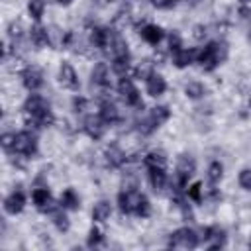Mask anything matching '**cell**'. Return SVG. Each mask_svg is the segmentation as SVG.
<instances>
[{
    "label": "cell",
    "instance_id": "28",
    "mask_svg": "<svg viewBox=\"0 0 251 251\" xmlns=\"http://www.w3.org/2000/svg\"><path fill=\"white\" fill-rule=\"evenodd\" d=\"M6 39L12 43L27 41V27L20 20H10L6 25Z\"/></svg>",
    "mask_w": 251,
    "mask_h": 251
},
{
    "label": "cell",
    "instance_id": "32",
    "mask_svg": "<svg viewBox=\"0 0 251 251\" xmlns=\"http://www.w3.org/2000/svg\"><path fill=\"white\" fill-rule=\"evenodd\" d=\"M151 216H153V204H151L149 196L143 192V196H141V200H139V204L135 208L133 218H137V220H149Z\"/></svg>",
    "mask_w": 251,
    "mask_h": 251
},
{
    "label": "cell",
    "instance_id": "4",
    "mask_svg": "<svg viewBox=\"0 0 251 251\" xmlns=\"http://www.w3.org/2000/svg\"><path fill=\"white\" fill-rule=\"evenodd\" d=\"M39 153V137L37 131L31 127H22L16 131V143H14V151L10 155H18L24 159H35Z\"/></svg>",
    "mask_w": 251,
    "mask_h": 251
},
{
    "label": "cell",
    "instance_id": "41",
    "mask_svg": "<svg viewBox=\"0 0 251 251\" xmlns=\"http://www.w3.org/2000/svg\"><path fill=\"white\" fill-rule=\"evenodd\" d=\"M249 39H251V27H249Z\"/></svg>",
    "mask_w": 251,
    "mask_h": 251
},
{
    "label": "cell",
    "instance_id": "3",
    "mask_svg": "<svg viewBox=\"0 0 251 251\" xmlns=\"http://www.w3.org/2000/svg\"><path fill=\"white\" fill-rule=\"evenodd\" d=\"M167 247L171 249H196L202 245V237H200V229L192 227L190 224H184L176 229H173L167 235Z\"/></svg>",
    "mask_w": 251,
    "mask_h": 251
},
{
    "label": "cell",
    "instance_id": "30",
    "mask_svg": "<svg viewBox=\"0 0 251 251\" xmlns=\"http://www.w3.org/2000/svg\"><path fill=\"white\" fill-rule=\"evenodd\" d=\"M47 12V2L45 0H27L25 2V16L29 22H43Z\"/></svg>",
    "mask_w": 251,
    "mask_h": 251
},
{
    "label": "cell",
    "instance_id": "8",
    "mask_svg": "<svg viewBox=\"0 0 251 251\" xmlns=\"http://www.w3.org/2000/svg\"><path fill=\"white\" fill-rule=\"evenodd\" d=\"M18 78L24 90L27 92H41L45 86V73L39 65L27 63L18 71Z\"/></svg>",
    "mask_w": 251,
    "mask_h": 251
},
{
    "label": "cell",
    "instance_id": "10",
    "mask_svg": "<svg viewBox=\"0 0 251 251\" xmlns=\"http://www.w3.org/2000/svg\"><path fill=\"white\" fill-rule=\"evenodd\" d=\"M88 80H90V86H94L98 92L112 90L116 82H114V73L110 69V63L108 61H94L90 75H88Z\"/></svg>",
    "mask_w": 251,
    "mask_h": 251
},
{
    "label": "cell",
    "instance_id": "42",
    "mask_svg": "<svg viewBox=\"0 0 251 251\" xmlns=\"http://www.w3.org/2000/svg\"><path fill=\"white\" fill-rule=\"evenodd\" d=\"M249 247H251V239H249Z\"/></svg>",
    "mask_w": 251,
    "mask_h": 251
},
{
    "label": "cell",
    "instance_id": "21",
    "mask_svg": "<svg viewBox=\"0 0 251 251\" xmlns=\"http://www.w3.org/2000/svg\"><path fill=\"white\" fill-rule=\"evenodd\" d=\"M141 165H143V169H151V167L169 169V155H167V151L161 149V147L147 149V151L141 155Z\"/></svg>",
    "mask_w": 251,
    "mask_h": 251
},
{
    "label": "cell",
    "instance_id": "34",
    "mask_svg": "<svg viewBox=\"0 0 251 251\" xmlns=\"http://www.w3.org/2000/svg\"><path fill=\"white\" fill-rule=\"evenodd\" d=\"M208 35H210V27H208L206 24H194V25L190 27V37H192L198 45L206 43V41H208Z\"/></svg>",
    "mask_w": 251,
    "mask_h": 251
},
{
    "label": "cell",
    "instance_id": "29",
    "mask_svg": "<svg viewBox=\"0 0 251 251\" xmlns=\"http://www.w3.org/2000/svg\"><path fill=\"white\" fill-rule=\"evenodd\" d=\"M104 243H106V233H104L102 226H100V224H92L90 229L86 231L84 245H86L88 249H98V247H102Z\"/></svg>",
    "mask_w": 251,
    "mask_h": 251
},
{
    "label": "cell",
    "instance_id": "31",
    "mask_svg": "<svg viewBox=\"0 0 251 251\" xmlns=\"http://www.w3.org/2000/svg\"><path fill=\"white\" fill-rule=\"evenodd\" d=\"M90 104H92V98H88V96H84V94H80V92H75V94L71 96V102H69L71 112H73L75 116H80V118H82L84 114H88Z\"/></svg>",
    "mask_w": 251,
    "mask_h": 251
},
{
    "label": "cell",
    "instance_id": "17",
    "mask_svg": "<svg viewBox=\"0 0 251 251\" xmlns=\"http://www.w3.org/2000/svg\"><path fill=\"white\" fill-rule=\"evenodd\" d=\"M27 45L37 51L49 49V31L43 22H31L27 27Z\"/></svg>",
    "mask_w": 251,
    "mask_h": 251
},
{
    "label": "cell",
    "instance_id": "25",
    "mask_svg": "<svg viewBox=\"0 0 251 251\" xmlns=\"http://www.w3.org/2000/svg\"><path fill=\"white\" fill-rule=\"evenodd\" d=\"M49 222H51V226L55 227L57 233H63V235H65V233L71 231V218H69V212H67L65 208H61V206L49 214Z\"/></svg>",
    "mask_w": 251,
    "mask_h": 251
},
{
    "label": "cell",
    "instance_id": "18",
    "mask_svg": "<svg viewBox=\"0 0 251 251\" xmlns=\"http://www.w3.org/2000/svg\"><path fill=\"white\" fill-rule=\"evenodd\" d=\"M196 55H198V45L196 47H186L184 45V47H180V49H176L169 55V63L175 69L182 71V69H188V67L196 65Z\"/></svg>",
    "mask_w": 251,
    "mask_h": 251
},
{
    "label": "cell",
    "instance_id": "1",
    "mask_svg": "<svg viewBox=\"0 0 251 251\" xmlns=\"http://www.w3.org/2000/svg\"><path fill=\"white\" fill-rule=\"evenodd\" d=\"M229 57V45L226 39L216 37L208 39L206 43L198 45V55H196V65L200 67L202 73H214L218 67H222Z\"/></svg>",
    "mask_w": 251,
    "mask_h": 251
},
{
    "label": "cell",
    "instance_id": "35",
    "mask_svg": "<svg viewBox=\"0 0 251 251\" xmlns=\"http://www.w3.org/2000/svg\"><path fill=\"white\" fill-rule=\"evenodd\" d=\"M14 143H16V131L4 129V131L0 133V147H2V151H4L6 155H10V153L14 151Z\"/></svg>",
    "mask_w": 251,
    "mask_h": 251
},
{
    "label": "cell",
    "instance_id": "15",
    "mask_svg": "<svg viewBox=\"0 0 251 251\" xmlns=\"http://www.w3.org/2000/svg\"><path fill=\"white\" fill-rule=\"evenodd\" d=\"M47 108H51V102L41 92H27V96L22 100V106H20L24 118H31V116H35Z\"/></svg>",
    "mask_w": 251,
    "mask_h": 251
},
{
    "label": "cell",
    "instance_id": "23",
    "mask_svg": "<svg viewBox=\"0 0 251 251\" xmlns=\"http://www.w3.org/2000/svg\"><path fill=\"white\" fill-rule=\"evenodd\" d=\"M157 71V63L153 57H141L137 61H133V67H131V76L135 80H141L145 82L153 73Z\"/></svg>",
    "mask_w": 251,
    "mask_h": 251
},
{
    "label": "cell",
    "instance_id": "38",
    "mask_svg": "<svg viewBox=\"0 0 251 251\" xmlns=\"http://www.w3.org/2000/svg\"><path fill=\"white\" fill-rule=\"evenodd\" d=\"M57 2V6H61V8H71L76 0H55Z\"/></svg>",
    "mask_w": 251,
    "mask_h": 251
},
{
    "label": "cell",
    "instance_id": "11",
    "mask_svg": "<svg viewBox=\"0 0 251 251\" xmlns=\"http://www.w3.org/2000/svg\"><path fill=\"white\" fill-rule=\"evenodd\" d=\"M27 202H29V194L22 188V186H14L2 200V210L6 216H20L25 208H27Z\"/></svg>",
    "mask_w": 251,
    "mask_h": 251
},
{
    "label": "cell",
    "instance_id": "27",
    "mask_svg": "<svg viewBox=\"0 0 251 251\" xmlns=\"http://www.w3.org/2000/svg\"><path fill=\"white\" fill-rule=\"evenodd\" d=\"M184 196H186L194 206L204 204V200H206V184H204L202 180H190L188 186L184 188Z\"/></svg>",
    "mask_w": 251,
    "mask_h": 251
},
{
    "label": "cell",
    "instance_id": "39",
    "mask_svg": "<svg viewBox=\"0 0 251 251\" xmlns=\"http://www.w3.org/2000/svg\"><path fill=\"white\" fill-rule=\"evenodd\" d=\"M247 108H249V112H251V96L247 98Z\"/></svg>",
    "mask_w": 251,
    "mask_h": 251
},
{
    "label": "cell",
    "instance_id": "37",
    "mask_svg": "<svg viewBox=\"0 0 251 251\" xmlns=\"http://www.w3.org/2000/svg\"><path fill=\"white\" fill-rule=\"evenodd\" d=\"M147 4L151 8H155V10H171V8L176 6L175 0H147Z\"/></svg>",
    "mask_w": 251,
    "mask_h": 251
},
{
    "label": "cell",
    "instance_id": "5",
    "mask_svg": "<svg viewBox=\"0 0 251 251\" xmlns=\"http://www.w3.org/2000/svg\"><path fill=\"white\" fill-rule=\"evenodd\" d=\"M29 202H31V206L37 212H41L45 216H49L53 210H57L61 206L59 200L53 196V192H51V188H49L47 182H35L31 186V190H29Z\"/></svg>",
    "mask_w": 251,
    "mask_h": 251
},
{
    "label": "cell",
    "instance_id": "14",
    "mask_svg": "<svg viewBox=\"0 0 251 251\" xmlns=\"http://www.w3.org/2000/svg\"><path fill=\"white\" fill-rule=\"evenodd\" d=\"M102 159H104L106 167H110L114 171H122L124 167H127L131 163L129 153L120 143H108L102 151Z\"/></svg>",
    "mask_w": 251,
    "mask_h": 251
},
{
    "label": "cell",
    "instance_id": "16",
    "mask_svg": "<svg viewBox=\"0 0 251 251\" xmlns=\"http://www.w3.org/2000/svg\"><path fill=\"white\" fill-rule=\"evenodd\" d=\"M145 178H147V184H149L151 192H155V194H163V192L169 190V184H171L169 169H161V167L145 169Z\"/></svg>",
    "mask_w": 251,
    "mask_h": 251
},
{
    "label": "cell",
    "instance_id": "7",
    "mask_svg": "<svg viewBox=\"0 0 251 251\" xmlns=\"http://www.w3.org/2000/svg\"><path fill=\"white\" fill-rule=\"evenodd\" d=\"M80 131L90 141H102L106 137V133L110 131V126L98 112H88L80 118Z\"/></svg>",
    "mask_w": 251,
    "mask_h": 251
},
{
    "label": "cell",
    "instance_id": "2",
    "mask_svg": "<svg viewBox=\"0 0 251 251\" xmlns=\"http://www.w3.org/2000/svg\"><path fill=\"white\" fill-rule=\"evenodd\" d=\"M114 90H116V94H118V100H120L126 108L133 110L135 114H139V112L145 110V100H143V96H141V90H139V86H137V80H135L131 75L118 76V78H116V84H114Z\"/></svg>",
    "mask_w": 251,
    "mask_h": 251
},
{
    "label": "cell",
    "instance_id": "6",
    "mask_svg": "<svg viewBox=\"0 0 251 251\" xmlns=\"http://www.w3.org/2000/svg\"><path fill=\"white\" fill-rule=\"evenodd\" d=\"M141 196H143V190L139 186H120V190L116 192L114 204L122 216L129 218L135 214V208H137Z\"/></svg>",
    "mask_w": 251,
    "mask_h": 251
},
{
    "label": "cell",
    "instance_id": "20",
    "mask_svg": "<svg viewBox=\"0 0 251 251\" xmlns=\"http://www.w3.org/2000/svg\"><path fill=\"white\" fill-rule=\"evenodd\" d=\"M143 90H145V94H147L149 98H155V100H157V98H161V96L167 94L169 82H167V78H165L163 73L155 71V73L143 82Z\"/></svg>",
    "mask_w": 251,
    "mask_h": 251
},
{
    "label": "cell",
    "instance_id": "13",
    "mask_svg": "<svg viewBox=\"0 0 251 251\" xmlns=\"http://www.w3.org/2000/svg\"><path fill=\"white\" fill-rule=\"evenodd\" d=\"M137 35L145 45L155 49V47H161V43L165 41L167 29L157 22H143L137 25Z\"/></svg>",
    "mask_w": 251,
    "mask_h": 251
},
{
    "label": "cell",
    "instance_id": "22",
    "mask_svg": "<svg viewBox=\"0 0 251 251\" xmlns=\"http://www.w3.org/2000/svg\"><path fill=\"white\" fill-rule=\"evenodd\" d=\"M57 200H59L61 208H65L67 212H78V210L82 208V196H80V192H78L75 186L63 188Z\"/></svg>",
    "mask_w": 251,
    "mask_h": 251
},
{
    "label": "cell",
    "instance_id": "19",
    "mask_svg": "<svg viewBox=\"0 0 251 251\" xmlns=\"http://www.w3.org/2000/svg\"><path fill=\"white\" fill-rule=\"evenodd\" d=\"M114 208H116V204L110 198H98L92 204V208H90V220H92V224H100V226L108 224L110 218L114 216Z\"/></svg>",
    "mask_w": 251,
    "mask_h": 251
},
{
    "label": "cell",
    "instance_id": "26",
    "mask_svg": "<svg viewBox=\"0 0 251 251\" xmlns=\"http://www.w3.org/2000/svg\"><path fill=\"white\" fill-rule=\"evenodd\" d=\"M204 176H206V182H208V184H218V186H220V182H222L224 176H226V165H224V161L212 159V161L206 165Z\"/></svg>",
    "mask_w": 251,
    "mask_h": 251
},
{
    "label": "cell",
    "instance_id": "40",
    "mask_svg": "<svg viewBox=\"0 0 251 251\" xmlns=\"http://www.w3.org/2000/svg\"><path fill=\"white\" fill-rule=\"evenodd\" d=\"M239 4H251V0H239Z\"/></svg>",
    "mask_w": 251,
    "mask_h": 251
},
{
    "label": "cell",
    "instance_id": "24",
    "mask_svg": "<svg viewBox=\"0 0 251 251\" xmlns=\"http://www.w3.org/2000/svg\"><path fill=\"white\" fill-rule=\"evenodd\" d=\"M182 94H184L188 100H192V102H200V100H204V98L208 96V84H206L204 80L190 78V80L184 82Z\"/></svg>",
    "mask_w": 251,
    "mask_h": 251
},
{
    "label": "cell",
    "instance_id": "33",
    "mask_svg": "<svg viewBox=\"0 0 251 251\" xmlns=\"http://www.w3.org/2000/svg\"><path fill=\"white\" fill-rule=\"evenodd\" d=\"M165 43H167L169 55H171L173 51L184 47V39H182V35L178 33V29H169V31H167V37H165Z\"/></svg>",
    "mask_w": 251,
    "mask_h": 251
},
{
    "label": "cell",
    "instance_id": "9",
    "mask_svg": "<svg viewBox=\"0 0 251 251\" xmlns=\"http://www.w3.org/2000/svg\"><path fill=\"white\" fill-rule=\"evenodd\" d=\"M57 82L63 90H69V92H80V86H82V80H80V75L76 71V67L69 61V59H61L59 61V67H57Z\"/></svg>",
    "mask_w": 251,
    "mask_h": 251
},
{
    "label": "cell",
    "instance_id": "36",
    "mask_svg": "<svg viewBox=\"0 0 251 251\" xmlns=\"http://www.w3.org/2000/svg\"><path fill=\"white\" fill-rule=\"evenodd\" d=\"M237 186L243 192H251V167H241L237 171Z\"/></svg>",
    "mask_w": 251,
    "mask_h": 251
},
{
    "label": "cell",
    "instance_id": "12",
    "mask_svg": "<svg viewBox=\"0 0 251 251\" xmlns=\"http://www.w3.org/2000/svg\"><path fill=\"white\" fill-rule=\"evenodd\" d=\"M200 237L206 249H224L227 245V231L220 224H208L200 227Z\"/></svg>",
    "mask_w": 251,
    "mask_h": 251
}]
</instances>
